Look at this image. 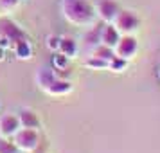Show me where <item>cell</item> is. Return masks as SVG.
Here are the masks:
<instances>
[{"instance_id":"obj_1","label":"cell","mask_w":160,"mask_h":153,"mask_svg":"<svg viewBox=\"0 0 160 153\" xmlns=\"http://www.w3.org/2000/svg\"><path fill=\"white\" fill-rule=\"evenodd\" d=\"M61 13L67 20L79 27H92L97 22V13L90 0H61Z\"/></svg>"},{"instance_id":"obj_2","label":"cell","mask_w":160,"mask_h":153,"mask_svg":"<svg viewBox=\"0 0 160 153\" xmlns=\"http://www.w3.org/2000/svg\"><path fill=\"white\" fill-rule=\"evenodd\" d=\"M13 142L18 148V151L23 153H31L34 151L40 144V133L34 128H20L13 135Z\"/></svg>"},{"instance_id":"obj_3","label":"cell","mask_w":160,"mask_h":153,"mask_svg":"<svg viewBox=\"0 0 160 153\" xmlns=\"http://www.w3.org/2000/svg\"><path fill=\"white\" fill-rule=\"evenodd\" d=\"M113 25L117 27V31L121 34H133L135 31H138L140 27V18L135 11L130 9H121L117 18L113 20Z\"/></svg>"},{"instance_id":"obj_4","label":"cell","mask_w":160,"mask_h":153,"mask_svg":"<svg viewBox=\"0 0 160 153\" xmlns=\"http://www.w3.org/2000/svg\"><path fill=\"white\" fill-rule=\"evenodd\" d=\"M113 52H115V56H119V58H122V59H128V61L133 59L138 52L137 38L133 36V34H121L117 45L113 47Z\"/></svg>"},{"instance_id":"obj_5","label":"cell","mask_w":160,"mask_h":153,"mask_svg":"<svg viewBox=\"0 0 160 153\" xmlns=\"http://www.w3.org/2000/svg\"><path fill=\"white\" fill-rule=\"evenodd\" d=\"M94 8L97 13V18L102 20L104 23H113V20L121 11V6L117 0H97Z\"/></svg>"},{"instance_id":"obj_6","label":"cell","mask_w":160,"mask_h":153,"mask_svg":"<svg viewBox=\"0 0 160 153\" xmlns=\"http://www.w3.org/2000/svg\"><path fill=\"white\" fill-rule=\"evenodd\" d=\"M0 36H6L13 45H15L18 40L27 38L25 33L20 29V25L16 22H13L11 18H8V16H2V18H0Z\"/></svg>"},{"instance_id":"obj_7","label":"cell","mask_w":160,"mask_h":153,"mask_svg":"<svg viewBox=\"0 0 160 153\" xmlns=\"http://www.w3.org/2000/svg\"><path fill=\"white\" fill-rule=\"evenodd\" d=\"M22 128L18 114H2L0 115V135L2 137H13Z\"/></svg>"},{"instance_id":"obj_8","label":"cell","mask_w":160,"mask_h":153,"mask_svg":"<svg viewBox=\"0 0 160 153\" xmlns=\"http://www.w3.org/2000/svg\"><path fill=\"white\" fill-rule=\"evenodd\" d=\"M121 38V33L117 31V27L113 23H104L101 27V43L102 45H108V47H115L117 42Z\"/></svg>"},{"instance_id":"obj_9","label":"cell","mask_w":160,"mask_h":153,"mask_svg":"<svg viewBox=\"0 0 160 153\" xmlns=\"http://www.w3.org/2000/svg\"><path fill=\"white\" fill-rule=\"evenodd\" d=\"M43 92H47V94H51V95H65V94H68V92H72V83L68 79L56 78Z\"/></svg>"},{"instance_id":"obj_10","label":"cell","mask_w":160,"mask_h":153,"mask_svg":"<svg viewBox=\"0 0 160 153\" xmlns=\"http://www.w3.org/2000/svg\"><path fill=\"white\" fill-rule=\"evenodd\" d=\"M63 56H67V58L70 59V58H76L78 56V42L74 40V38L70 36H63V38H59V49H58Z\"/></svg>"},{"instance_id":"obj_11","label":"cell","mask_w":160,"mask_h":153,"mask_svg":"<svg viewBox=\"0 0 160 153\" xmlns=\"http://www.w3.org/2000/svg\"><path fill=\"white\" fill-rule=\"evenodd\" d=\"M18 119H20L22 128H34V130L40 128V119H38V115L29 108L20 110V112H18Z\"/></svg>"},{"instance_id":"obj_12","label":"cell","mask_w":160,"mask_h":153,"mask_svg":"<svg viewBox=\"0 0 160 153\" xmlns=\"http://www.w3.org/2000/svg\"><path fill=\"white\" fill-rule=\"evenodd\" d=\"M13 49H15V56L18 59H29L32 58V45L27 38H23V40H18L15 45H13Z\"/></svg>"},{"instance_id":"obj_13","label":"cell","mask_w":160,"mask_h":153,"mask_svg":"<svg viewBox=\"0 0 160 153\" xmlns=\"http://www.w3.org/2000/svg\"><path fill=\"white\" fill-rule=\"evenodd\" d=\"M54 79H56V72L51 70V69H47V67H42V69L38 70V74H36V83H38V87L42 88V90H45Z\"/></svg>"},{"instance_id":"obj_14","label":"cell","mask_w":160,"mask_h":153,"mask_svg":"<svg viewBox=\"0 0 160 153\" xmlns=\"http://www.w3.org/2000/svg\"><path fill=\"white\" fill-rule=\"evenodd\" d=\"M90 56H95V58H101V59H112L115 56V52L112 47L108 45H102V43H97L95 47H92V52H90Z\"/></svg>"},{"instance_id":"obj_15","label":"cell","mask_w":160,"mask_h":153,"mask_svg":"<svg viewBox=\"0 0 160 153\" xmlns=\"http://www.w3.org/2000/svg\"><path fill=\"white\" fill-rule=\"evenodd\" d=\"M126 67H128V59H122L119 56H113L108 61V69L113 72H122V70H126Z\"/></svg>"},{"instance_id":"obj_16","label":"cell","mask_w":160,"mask_h":153,"mask_svg":"<svg viewBox=\"0 0 160 153\" xmlns=\"http://www.w3.org/2000/svg\"><path fill=\"white\" fill-rule=\"evenodd\" d=\"M85 67L95 69V70H99V69H108V59H101V58H95V56H90V58L85 61Z\"/></svg>"},{"instance_id":"obj_17","label":"cell","mask_w":160,"mask_h":153,"mask_svg":"<svg viewBox=\"0 0 160 153\" xmlns=\"http://www.w3.org/2000/svg\"><path fill=\"white\" fill-rule=\"evenodd\" d=\"M92 27H94V29H92V31L87 34V36H85V40H87L88 43L92 45V47H95L97 43H101V27H97L95 23L92 25Z\"/></svg>"},{"instance_id":"obj_18","label":"cell","mask_w":160,"mask_h":153,"mask_svg":"<svg viewBox=\"0 0 160 153\" xmlns=\"http://www.w3.org/2000/svg\"><path fill=\"white\" fill-rule=\"evenodd\" d=\"M52 65H54V70H67V65H68V58L63 56L61 52L56 54L52 58Z\"/></svg>"},{"instance_id":"obj_19","label":"cell","mask_w":160,"mask_h":153,"mask_svg":"<svg viewBox=\"0 0 160 153\" xmlns=\"http://www.w3.org/2000/svg\"><path fill=\"white\" fill-rule=\"evenodd\" d=\"M0 153H18V148L15 146V142H11L4 137L0 140Z\"/></svg>"},{"instance_id":"obj_20","label":"cell","mask_w":160,"mask_h":153,"mask_svg":"<svg viewBox=\"0 0 160 153\" xmlns=\"http://www.w3.org/2000/svg\"><path fill=\"white\" fill-rule=\"evenodd\" d=\"M18 4H20V0H0V11L9 13V11H13Z\"/></svg>"},{"instance_id":"obj_21","label":"cell","mask_w":160,"mask_h":153,"mask_svg":"<svg viewBox=\"0 0 160 153\" xmlns=\"http://www.w3.org/2000/svg\"><path fill=\"white\" fill-rule=\"evenodd\" d=\"M47 47H49L51 51H58V49H59V36L51 34V36L47 38Z\"/></svg>"},{"instance_id":"obj_22","label":"cell","mask_w":160,"mask_h":153,"mask_svg":"<svg viewBox=\"0 0 160 153\" xmlns=\"http://www.w3.org/2000/svg\"><path fill=\"white\" fill-rule=\"evenodd\" d=\"M0 47H4V49H9V47H13V43L9 42L6 36H0Z\"/></svg>"},{"instance_id":"obj_23","label":"cell","mask_w":160,"mask_h":153,"mask_svg":"<svg viewBox=\"0 0 160 153\" xmlns=\"http://www.w3.org/2000/svg\"><path fill=\"white\" fill-rule=\"evenodd\" d=\"M2 59H6V49L4 47H0V61Z\"/></svg>"},{"instance_id":"obj_24","label":"cell","mask_w":160,"mask_h":153,"mask_svg":"<svg viewBox=\"0 0 160 153\" xmlns=\"http://www.w3.org/2000/svg\"><path fill=\"white\" fill-rule=\"evenodd\" d=\"M2 139H4V137H2V135H0V140H2Z\"/></svg>"},{"instance_id":"obj_25","label":"cell","mask_w":160,"mask_h":153,"mask_svg":"<svg viewBox=\"0 0 160 153\" xmlns=\"http://www.w3.org/2000/svg\"><path fill=\"white\" fill-rule=\"evenodd\" d=\"M158 78H160V70H158Z\"/></svg>"}]
</instances>
